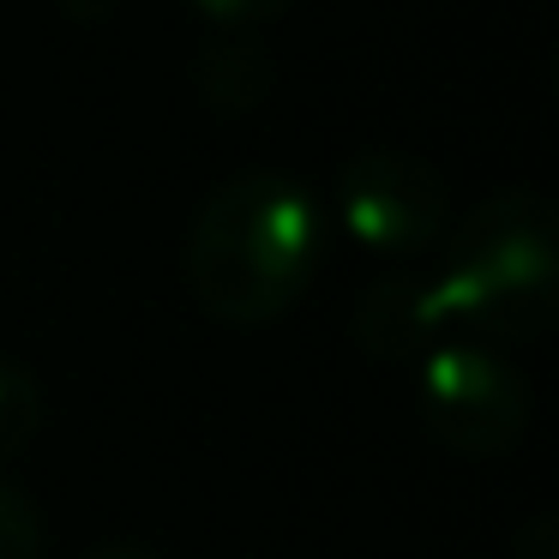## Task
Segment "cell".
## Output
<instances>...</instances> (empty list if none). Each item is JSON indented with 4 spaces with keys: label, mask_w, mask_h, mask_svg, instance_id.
Returning a JSON list of instances; mask_svg holds the SVG:
<instances>
[{
    "label": "cell",
    "mask_w": 559,
    "mask_h": 559,
    "mask_svg": "<svg viewBox=\"0 0 559 559\" xmlns=\"http://www.w3.org/2000/svg\"><path fill=\"white\" fill-rule=\"evenodd\" d=\"M325 253V223L289 175H235L205 199L187 235V283L223 325H271L307 295Z\"/></svg>",
    "instance_id": "obj_1"
},
{
    "label": "cell",
    "mask_w": 559,
    "mask_h": 559,
    "mask_svg": "<svg viewBox=\"0 0 559 559\" xmlns=\"http://www.w3.org/2000/svg\"><path fill=\"white\" fill-rule=\"evenodd\" d=\"M439 295L451 325L530 343L559 307V223L542 193H493L451 229Z\"/></svg>",
    "instance_id": "obj_2"
},
{
    "label": "cell",
    "mask_w": 559,
    "mask_h": 559,
    "mask_svg": "<svg viewBox=\"0 0 559 559\" xmlns=\"http://www.w3.org/2000/svg\"><path fill=\"white\" fill-rule=\"evenodd\" d=\"M421 421L463 457H499L530 427V379L475 337H445L415 361Z\"/></svg>",
    "instance_id": "obj_3"
},
{
    "label": "cell",
    "mask_w": 559,
    "mask_h": 559,
    "mask_svg": "<svg viewBox=\"0 0 559 559\" xmlns=\"http://www.w3.org/2000/svg\"><path fill=\"white\" fill-rule=\"evenodd\" d=\"M337 217L373 253H421L445 235L451 199L445 181L427 169L421 157H403V151H367L349 169L337 175Z\"/></svg>",
    "instance_id": "obj_4"
},
{
    "label": "cell",
    "mask_w": 559,
    "mask_h": 559,
    "mask_svg": "<svg viewBox=\"0 0 559 559\" xmlns=\"http://www.w3.org/2000/svg\"><path fill=\"white\" fill-rule=\"evenodd\" d=\"M451 307L439 295V283L427 277H379L355 307V337L385 361H421L433 343H445Z\"/></svg>",
    "instance_id": "obj_5"
},
{
    "label": "cell",
    "mask_w": 559,
    "mask_h": 559,
    "mask_svg": "<svg viewBox=\"0 0 559 559\" xmlns=\"http://www.w3.org/2000/svg\"><path fill=\"white\" fill-rule=\"evenodd\" d=\"M199 85H205V97L223 103V109H247V103L271 85V67H265V55H259L253 43H229V49L205 55Z\"/></svg>",
    "instance_id": "obj_6"
},
{
    "label": "cell",
    "mask_w": 559,
    "mask_h": 559,
    "mask_svg": "<svg viewBox=\"0 0 559 559\" xmlns=\"http://www.w3.org/2000/svg\"><path fill=\"white\" fill-rule=\"evenodd\" d=\"M37 421H43L37 379H31L19 361H7V355H0V457H7V451H19V445H31Z\"/></svg>",
    "instance_id": "obj_7"
},
{
    "label": "cell",
    "mask_w": 559,
    "mask_h": 559,
    "mask_svg": "<svg viewBox=\"0 0 559 559\" xmlns=\"http://www.w3.org/2000/svg\"><path fill=\"white\" fill-rule=\"evenodd\" d=\"M0 559H43V523L19 487L0 481Z\"/></svg>",
    "instance_id": "obj_8"
},
{
    "label": "cell",
    "mask_w": 559,
    "mask_h": 559,
    "mask_svg": "<svg viewBox=\"0 0 559 559\" xmlns=\"http://www.w3.org/2000/svg\"><path fill=\"white\" fill-rule=\"evenodd\" d=\"M211 25H259V19H277L289 0H193Z\"/></svg>",
    "instance_id": "obj_9"
},
{
    "label": "cell",
    "mask_w": 559,
    "mask_h": 559,
    "mask_svg": "<svg viewBox=\"0 0 559 559\" xmlns=\"http://www.w3.org/2000/svg\"><path fill=\"white\" fill-rule=\"evenodd\" d=\"M511 554L518 559H559V518L554 511H535V518L511 535Z\"/></svg>",
    "instance_id": "obj_10"
},
{
    "label": "cell",
    "mask_w": 559,
    "mask_h": 559,
    "mask_svg": "<svg viewBox=\"0 0 559 559\" xmlns=\"http://www.w3.org/2000/svg\"><path fill=\"white\" fill-rule=\"evenodd\" d=\"M85 559H157L151 547H133V542H103V547H91Z\"/></svg>",
    "instance_id": "obj_11"
}]
</instances>
